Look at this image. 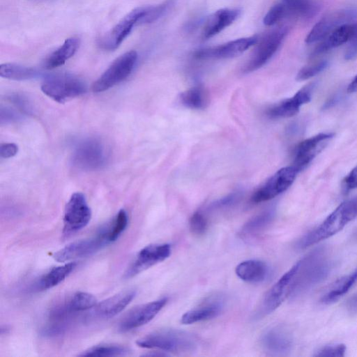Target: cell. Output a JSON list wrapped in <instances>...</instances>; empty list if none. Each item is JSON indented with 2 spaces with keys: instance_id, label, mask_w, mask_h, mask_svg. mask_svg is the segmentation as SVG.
Returning <instances> with one entry per match:
<instances>
[{
  "instance_id": "cell-1",
  "label": "cell",
  "mask_w": 357,
  "mask_h": 357,
  "mask_svg": "<svg viewBox=\"0 0 357 357\" xmlns=\"http://www.w3.org/2000/svg\"><path fill=\"white\" fill-rule=\"evenodd\" d=\"M294 290L296 298L320 283L329 275L331 261L324 249H317L297 262Z\"/></svg>"
},
{
  "instance_id": "cell-2",
  "label": "cell",
  "mask_w": 357,
  "mask_h": 357,
  "mask_svg": "<svg viewBox=\"0 0 357 357\" xmlns=\"http://www.w3.org/2000/svg\"><path fill=\"white\" fill-rule=\"evenodd\" d=\"M356 217L357 198L342 202L319 225L304 235L297 247L306 248L336 234Z\"/></svg>"
},
{
  "instance_id": "cell-3",
  "label": "cell",
  "mask_w": 357,
  "mask_h": 357,
  "mask_svg": "<svg viewBox=\"0 0 357 357\" xmlns=\"http://www.w3.org/2000/svg\"><path fill=\"white\" fill-rule=\"evenodd\" d=\"M136 344L142 348L180 354L192 353L197 347V340L192 334L174 328L155 331L137 340Z\"/></svg>"
},
{
  "instance_id": "cell-4",
  "label": "cell",
  "mask_w": 357,
  "mask_h": 357,
  "mask_svg": "<svg viewBox=\"0 0 357 357\" xmlns=\"http://www.w3.org/2000/svg\"><path fill=\"white\" fill-rule=\"evenodd\" d=\"M297 262L287 271L265 294L255 314L261 318L275 311L287 298H290L294 290Z\"/></svg>"
},
{
  "instance_id": "cell-5",
  "label": "cell",
  "mask_w": 357,
  "mask_h": 357,
  "mask_svg": "<svg viewBox=\"0 0 357 357\" xmlns=\"http://www.w3.org/2000/svg\"><path fill=\"white\" fill-rule=\"evenodd\" d=\"M41 90L54 100L63 103L85 93L86 86L82 80L73 75H56L44 80Z\"/></svg>"
},
{
  "instance_id": "cell-6",
  "label": "cell",
  "mask_w": 357,
  "mask_h": 357,
  "mask_svg": "<svg viewBox=\"0 0 357 357\" xmlns=\"http://www.w3.org/2000/svg\"><path fill=\"white\" fill-rule=\"evenodd\" d=\"M137 60V53L128 51L116 58L109 68L94 82V92H102L125 79L133 70Z\"/></svg>"
},
{
  "instance_id": "cell-7",
  "label": "cell",
  "mask_w": 357,
  "mask_h": 357,
  "mask_svg": "<svg viewBox=\"0 0 357 357\" xmlns=\"http://www.w3.org/2000/svg\"><path fill=\"white\" fill-rule=\"evenodd\" d=\"M104 227L92 237L72 242L58 250L53 255L59 262L89 257L109 244Z\"/></svg>"
},
{
  "instance_id": "cell-8",
  "label": "cell",
  "mask_w": 357,
  "mask_h": 357,
  "mask_svg": "<svg viewBox=\"0 0 357 357\" xmlns=\"http://www.w3.org/2000/svg\"><path fill=\"white\" fill-rule=\"evenodd\" d=\"M91 218V211L84 195L75 192L66 205L63 222V233L66 235L77 232L85 227Z\"/></svg>"
},
{
  "instance_id": "cell-9",
  "label": "cell",
  "mask_w": 357,
  "mask_h": 357,
  "mask_svg": "<svg viewBox=\"0 0 357 357\" xmlns=\"http://www.w3.org/2000/svg\"><path fill=\"white\" fill-rule=\"evenodd\" d=\"M357 18V8H349L334 11L321 18L311 29L305 43L321 41L340 26L350 23Z\"/></svg>"
},
{
  "instance_id": "cell-10",
  "label": "cell",
  "mask_w": 357,
  "mask_h": 357,
  "mask_svg": "<svg viewBox=\"0 0 357 357\" xmlns=\"http://www.w3.org/2000/svg\"><path fill=\"white\" fill-rule=\"evenodd\" d=\"M287 30L278 29L266 33L259 41L250 59L245 66L244 71L250 73L264 66L280 48Z\"/></svg>"
},
{
  "instance_id": "cell-11",
  "label": "cell",
  "mask_w": 357,
  "mask_h": 357,
  "mask_svg": "<svg viewBox=\"0 0 357 357\" xmlns=\"http://www.w3.org/2000/svg\"><path fill=\"white\" fill-rule=\"evenodd\" d=\"M297 173L292 166L281 168L252 195L251 201L261 203L277 197L290 187Z\"/></svg>"
},
{
  "instance_id": "cell-12",
  "label": "cell",
  "mask_w": 357,
  "mask_h": 357,
  "mask_svg": "<svg viewBox=\"0 0 357 357\" xmlns=\"http://www.w3.org/2000/svg\"><path fill=\"white\" fill-rule=\"evenodd\" d=\"M171 245L157 243L146 245L137 255L134 261L125 272L126 278H132L153 265L163 261L171 255Z\"/></svg>"
},
{
  "instance_id": "cell-13",
  "label": "cell",
  "mask_w": 357,
  "mask_h": 357,
  "mask_svg": "<svg viewBox=\"0 0 357 357\" xmlns=\"http://www.w3.org/2000/svg\"><path fill=\"white\" fill-rule=\"evenodd\" d=\"M333 137V133L322 132L300 142L294 151L292 167L297 172L303 170L324 149Z\"/></svg>"
},
{
  "instance_id": "cell-14",
  "label": "cell",
  "mask_w": 357,
  "mask_h": 357,
  "mask_svg": "<svg viewBox=\"0 0 357 357\" xmlns=\"http://www.w3.org/2000/svg\"><path fill=\"white\" fill-rule=\"evenodd\" d=\"M167 298L138 305L128 312L119 323V330L127 332L151 321L167 303Z\"/></svg>"
},
{
  "instance_id": "cell-15",
  "label": "cell",
  "mask_w": 357,
  "mask_h": 357,
  "mask_svg": "<svg viewBox=\"0 0 357 357\" xmlns=\"http://www.w3.org/2000/svg\"><path fill=\"white\" fill-rule=\"evenodd\" d=\"M225 303L224 295H211L205 298L197 306L184 313L181 318V322L183 324H192L215 318L223 311Z\"/></svg>"
},
{
  "instance_id": "cell-16",
  "label": "cell",
  "mask_w": 357,
  "mask_h": 357,
  "mask_svg": "<svg viewBox=\"0 0 357 357\" xmlns=\"http://www.w3.org/2000/svg\"><path fill=\"white\" fill-rule=\"evenodd\" d=\"M258 40L257 36L235 39L221 45L199 50L195 53V57L199 59L232 58L257 44Z\"/></svg>"
},
{
  "instance_id": "cell-17",
  "label": "cell",
  "mask_w": 357,
  "mask_h": 357,
  "mask_svg": "<svg viewBox=\"0 0 357 357\" xmlns=\"http://www.w3.org/2000/svg\"><path fill=\"white\" fill-rule=\"evenodd\" d=\"M259 342L262 349L273 356L287 355L293 347L291 335L281 326H273L264 331Z\"/></svg>"
},
{
  "instance_id": "cell-18",
  "label": "cell",
  "mask_w": 357,
  "mask_h": 357,
  "mask_svg": "<svg viewBox=\"0 0 357 357\" xmlns=\"http://www.w3.org/2000/svg\"><path fill=\"white\" fill-rule=\"evenodd\" d=\"M73 161L82 169H94L100 167L105 162V151L102 144L96 139L84 141L77 147Z\"/></svg>"
},
{
  "instance_id": "cell-19",
  "label": "cell",
  "mask_w": 357,
  "mask_h": 357,
  "mask_svg": "<svg viewBox=\"0 0 357 357\" xmlns=\"http://www.w3.org/2000/svg\"><path fill=\"white\" fill-rule=\"evenodd\" d=\"M143 13V6L133 9L125 15L102 40L103 48L108 50L116 49L129 35L134 26L139 24Z\"/></svg>"
},
{
  "instance_id": "cell-20",
  "label": "cell",
  "mask_w": 357,
  "mask_h": 357,
  "mask_svg": "<svg viewBox=\"0 0 357 357\" xmlns=\"http://www.w3.org/2000/svg\"><path fill=\"white\" fill-rule=\"evenodd\" d=\"M314 84H308L300 89L291 98L284 100L268 110V115L271 118H287L296 114L300 107L310 102L312 89Z\"/></svg>"
},
{
  "instance_id": "cell-21",
  "label": "cell",
  "mask_w": 357,
  "mask_h": 357,
  "mask_svg": "<svg viewBox=\"0 0 357 357\" xmlns=\"http://www.w3.org/2000/svg\"><path fill=\"white\" fill-rule=\"evenodd\" d=\"M241 10L237 8H221L210 15L206 20L202 35L204 39H208L226 27L231 24L240 15Z\"/></svg>"
},
{
  "instance_id": "cell-22",
  "label": "cell",
  "mask_w": 357,
  "mask_h": 357,
  "mask_svg": "<svg viewBox=\"0 0 357 357\" xmlns=\"http://www.w3.org/2000/svg\"><path fill=\"white\" fill-rule=\"evenodd\" d=\"M135 295V290L128 289L106 298L95 306L96 315L105 319L116 316L126 307Z\"/></svg>"
},
{
  "instance_id": "cell-23",
  "label": "cell",
  "mask_w": 357,
  "mask_h": 357,
  "mask_svg": "<svg viewBox=\"0 0 357 357\" xmlns=\"http://www.w3.org/2000/svg\"><path fill=\"white\" fill-rule=\"evenodd\" d=\"M357 33V24H346L336 29L314 49L312 55L316 56L336 48L351 40Z\"/></svg>"
},
{
  "instance_id": "cell-24",
  "label": "cell",
  "mask_w": 357,
  "mask_h": 357,
  "mask_svg": "<svg viewBox=\"0 0 357 357\" xmlns=\"http://www.w3.org/2000/svg\"><path fill=\"white\" fill-rule=\"evenodd\" d=\"M235 272L236 275L245 282L259 283L264 281L268 276L269 268L264 261L249 259L238 264Z\"/></svg>"
},
{
  "instance_id": "cell-25",
  "label": "cell",
  "mask_w": 357,
  "mask_h": 357,
  "mask_svg": "<svg viewBox=\"0 0 357 357\" xmlns=\"http://www.w3.org/2000/svg\"><path fill=\"white\" fill-rule=\"evenodd\" d=\"M75 267V263L70 262L52 268L36 282L34 289L37 291H45L54 287L63 281Z\"/></svg>"
},
{
  "instance_id": "cell-26",
  "label": "cell",
  "mask_w": 357,
  "mask_h": 357,
  "mask_svg": "<svg viewBox=\"0 0 357 357\" xmlns=\"http://www.w3.org/2000/svg\"><path fill=\"white\" fill-rule=\"evenodd\" d=\"M357 282V268L351 273L335 280L321 298V303L328 305L343 296Z\"/></svg>"
},
{
  "instance_id": "cell-27",
  "label": "cell",
  "mask_w": 357,
  "mask_h": 357,
  "mask_svg": "<svg viewBox=\"0 0 357 357\" xmlns=\"http://www.w3.org/2000/svg\"><path fill=\"white\" fill-rule=\"evenodd\" d=\"M79 44L80 41L78 38H67L59 48L47 58L45 61V67L47 69H53L62 66L75 54Z\"/></svg>"
},
{
  "instance_id": "cell-28",
  "label": "cell",
  "mask_w": 357,
  "mask_h": 357,
  "mask_svg": "<svg viewBox=\"0 0 357 357\" xmlns=\"http://www.w3.org/2000/svg\"><path fill=\"white\" fill-rule=\"evenodd\" d=\"M287 17L310 18L319 11V4L314 0H282Z\"/></svg>"
},
{
  "instance_id": "cell-29",
  "label": "cell",
  "mask_w": 357,
  "mask_h": 357,
  "mask_svg": "<svg viewBox=\"0 0 357 357\" xmlns=\"http://www.w3.org/2000/svg\"><path fill=\"white\" fill-rule=\"evenodd\" d=\"M275 212L273 210H266L250 219L241 229L240 235L247 238L257 235L272 222L274 219Z\"/></svg>"
},
{
  "instance_id": "cell-30",
  "label": "cell",
  "mask_w": 357,
  "mask_h": 357,
  "mask_svg": "<svg viewBox=\"0 0 357 357\" xmlns=\"http://www.w3.org/2000/svg\"><path fill=\"white\" fill-rule=\"evenodd\" d=\"M40 73L35 68L14 63H3L0 66V75L13 80H26L35 78Z\"/></svg>"
},
{
  "instance_id": "cell-31",
  "label": "cell",
  "mask_w": 357,
  "mask_h": 357,
  "mask_svg": "<svg viewBox=\"0 0 357 357\" xmlns=\"http://www.w3.org/2000/svg\"><path fill=\"white\" fill-rule=\"evenodd\" d=\"M181 99L183 105L191 109H203L207 104V95L205 90L200 86H194L185 91Z\"/></svg>"
},
{
  "instance_id": "cell-32",
  "label": "cell",
  "mask_w": 357,
  "mask_h": 357,
  "mask_svg": "<svg viewBox=\"0 0 357 357\" xmlns=\"http://www.w3.org/2000/svg\"><path fill=\"white\" fill-rule=\"evenodd\" d=\"M73 313L89 310L97 304L96 298L91 294L79 291L65 302Z\"/></svg>"
},
{
  "instance_id": "cell-33",
  "label": "cell",
  "mask_w": 357,
  "mask_h": 357,
  "mask_svg": "<svg viewBox=\"0 0 357 357\" xmlns=\"http://www.w3.org/2000/svg\"><path fill=\"white\" fill-rule=\"evenodd\" d=\"M129 350L120 345L100 344L82 351L79 356H118L127 355Z\"/></svg>"
},
{
  "instance_id": "cell-34",
  "label": "cell",
  "mask_w": 357,
  "mask_h": 357,
  "mask_svg": "<svg viewBox=\"0 0 357 357\" xmlns=\"http://www.w3.org/2000/svg\"><path fill=\"white\" fill-rule=\"evenodd\" d=\"M128 222V214L125 210L121 209L113 220L105 226L110 243L119 238L127 227Z\"/></svg>"
},
{
  "instance_id": "cell-35",
  "label": "cell",
  "mask_w": 357,
  "mask_h": 357,
  "mask_svg": "<svg viewBox=\"0 0 357 357\" xmlns=\"http://www.w3.org/2000/svg\"><path fill=\"white\" fill-rule=\"evenodd\" d=\"M172 0H167L155 6H143V14L139 24H150L162 17L172 5Z\"/></svg>"
},
{
  "instance_id": "cell-36",
  "label": "cell",
  "mask_w": 357,
  "mask_h": 357,
  "mask_svg": "<svg viewBox=\"0 0 357 357\" xmlns=\"http://www.w3.org/2000/svg\"><path fill=\"white\" fill-rule=\"evenodd\" d=\"M189 228L192 234L202 236L208 229V220L200 212H195L189 220Z\"/></svg>"
},
{
  "instance_id": "cell-37",
  "label": "cell",
  "mask_w": 357,
  "mask_h": 357,
  "mask_svg": "<svg viewBox=\"0 0 357 357\" xmlns=\"http://www.w3.org/2000/svg\"><path fill=\"white\" fill-rule=\"evenodd\" d=\"M328 65L326 60L310 64L302 68L298 73L296 79L301 81L310 79L323 71Z\"/></svg>"
},
{
  "instance_id": "cell-38",
  "label": "cell",
  "mask_w": 357,
  "mask_h": 357,
  "mask_svg": "<svg viewBox=\"0 0 357 357\" xmlns=\"http://www.w3.org/2000/svg\"><path fill=\"white\" fill-rule=\"evenodd\" d=\"M287 17L284 7L282 2L273 6L265 15L263 22L266 26H273Z\"/></svg>"
},
{
  "instance_id": "cell-39",
  "label": "cell",
  "mask_w": 357,
  "mask_h": 357,
  "mask_svg": "<svg viewBox=\"0 0 357 357\" xmlns=\"http://www.w3.org/2000/svg\"><path fill=\"white\" fill-rule=\"evenodd\" d=\"M346 350L344 344H330L319 349L314 356L317 357H343L345 356Z\"/></svg>"
},
{
  "instance_id": "cell-40",
  "label": "cell",
  "mask_w": 357,
  "mask_h": 357,
  "mask_svg": "<svg viewBox=\"0 0 357 357\" xmlns=\"http://www.w3.org/2000/svg\"><path fill=\"white\" fill-rule=\"evenodd\" d=\"M343 188L346 192L357 188V165L344 178Z\"/></svg>"
},
{
  "instance_id": "cell-41",
  "label": "cell",
  "mask_w": 357,
  "mask_h": 357,
  "mask_svg": "<svg viewBox=\"0 0 357 357\" xmlns=\"http://www.w3.org/2000/svg\"><path fill=\"white\" fill-rule=\"evenodd\" d=\"M18 147L13 143L2 144L0 147V155L1 158H9L17 154Z\"/></svg>"
},
{
  "instance_id": "cell-42",
  "label": "cell",
  "mask_w": 357,
  "mask_h": 357,
  "mask_svg": "<svg viewBox=\"0 0 357 357\" xmlns=\"http://www.w3.org/2000/svg\"><path fill=\"white\" fill-rule=\"evenodd\" d=\"M351 41V45L344 55L347 60H351L357 56V33Z\"/></svg>"
},
{
  "instance_id": "cell-43",
  "label": "cell",
  "mask_w": 357,
  "mask_h": 357,
  "mask_svg": "<svg viewBox=\"0 0 357 357\" xmlns=\"http://www.w3.org/2000/svg\"><path fill=\"white\" fill-rule=\"evenodd\" d=\"M347 91L348 93H354L357 91V74L349 84Z\"/></svg>"
},
{
  "instance_id": "cell-44",
  "label": "cell",
  "mask_w": 357,
  "mask_h": 357,
  "mask_svg": "<svg viewBox=\"0 0 357 357\" xmlns=\"http://www.w3.org/2000/svg\"><path fill=\"white\" fill-rule=\"evenodd\" d=\"M348 305L352 310H357V294L349 300Z\"/></svg>"
}]
</instances>
